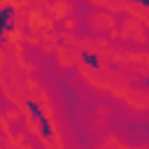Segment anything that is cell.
<instances>
[{
	"mask_svg": "<svg viewBox=\"0 0 149 149\" xmlns=\"http://www.w3.org/2000/svg\"><path fill=\"white\" fill-rule=\"evenodd\" d=\"M28 107L33 109L35 119H37V121H40V126H42V135H44V137H49V135H51V126H49V119L44 116V112H42V109H40L35 102H28Z\"/></svg>",
	"mask_w": 149,
	"mask_h": 149,
	"instance_id": "1",
	"label": "cell"
},
{
	"mask_svg": "<svg viewBox=\"0 0 149 149\" xmlns=\"http://www.w3.org/2000/svg\"><path fill=\"white\" fill-rule=\"evenodd\" d=\"M12 19H14V9H12V7L0 9V37L5 35L7 28H12Z\"/></svg>",
	"mask_w": 149,
	"mask_h": 149,
	"instance_id": "2",
	"label": "cell"
},
{
	"mask_svg": "<svg viewBox=\"0 0 149 149\" xmlns=\"http://www.w3.org/2000/svg\"><path fill=\"white\" fill-rule=\"evenodd\" d=\"M84 63H88V65L98 68V58H95V56H88V54H86V56H84Z\"/></svg>",
	"mask_w": 149,
	"mask_h": 149,
	"instance_id": "3",
	"label": "cell"
},
{
	"mask_svg": "<svg viewBox=\"0 0 149 149\" xmlns=\"http://www.w3.org/2000/svg\"><path fill=\"white\" fill-rule=\"evenodd\" d=\"M133 2H140V5H144V7H149V0H133Z\"/></svg>",
	"mask_w": 149,
	"mask_h": 149,
	"instance_id": "4",
	"label": "cell"
},
{
	"mask_svg": "<svg viewBox=\"0 0 149 149\" xmlns=\"http://www.w3.org/2000/svg\"><path fill=\"white\" fill-rule=\"evenodd\" d=\"M144 86H149V79H147V81H144Z\"/></svg>",
	"mask_w": 149,
	"mask_h": 149,
	"instance_id": "5",
	"label": "cell"
}]
</instances>
